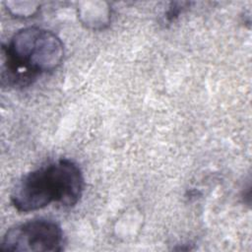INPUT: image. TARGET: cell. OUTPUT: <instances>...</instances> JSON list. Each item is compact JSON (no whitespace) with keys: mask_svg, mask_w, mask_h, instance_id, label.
<instances>
[{"mask_svg":"<svg viewBox=\"0 0 252 252\" xmlns=\"http://www.w3.org/2000/svg\"><path fill=\"white\" fill-rule=\"evenodd\" d=\"M2 85L27 87L63 61L64 46L52 32L29 27L18 31L2 47Z\"/></svg>","mask_w":252,"mask_h":252,"instance_id":"obj_1","label":"cell"},{"mask_svg":"<svg viewBox=\"0 0 252 252\" xmlns=\"http://www.w3.org/2000/svg\"><path fill=\"white\" fill-rule=\"evenodd\" d=\"M84 191V177L72 160L61 158L34 169L22 177L11 194V202L19 212H32L51 203L73 207Z\"/></svg>","mask_w":252,"mask_h":252,"instance_id":"obj_2","label":"cell"},{"mask_svg":"<svg viewBox=\"0 0 252 252\" xmlns=\"http://www.w3.org/2000/svg\"><path fill=\"white\" fill-rule=\"evenodd\" d=\"M63 249L61 227L50 220H32L11 227L4 234L3 252H58Z\"/></svg>","mask_w":252,"mask_h":252,"instance_id":"obj_3","label":"cell"}]
</instances>
